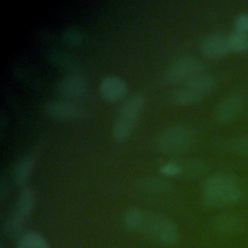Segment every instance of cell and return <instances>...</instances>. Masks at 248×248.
Segmentation results:
<instances>
[{
	"label": "cell",
	"instance_id": "ac0fdd59",
	"mask_svg": "<svg viewBox=\"0 0 248 248\" xmlns=\"http://www.w3.org/2000/svg\"><path fill=\"white\" fill-rule=\"evenodd\" d=\"M235 31L248 34V14L239 15L234 20Z\"/></svg>",
	"mask_w": 248,
	"mask_h": 248
},
{
	"label": "cell",
	"instance_id": "2e32d148",
	"mask_svg": "<svg viewBox=\"0 0 248 248\" xmlns=\"http://www.w3.org/2000/svg\"><path fill=\"white\" fill-rule=\"evenodd\" d=\"M227 39L231 50L237 52L248 50V34L234 30Z\"/></svg>",
	"mask_w": 248,
	"mask_h": 248
},
{
	"label": "cell",
	"instance_id": "e0dca14e",
	"mask_svg": "<svg viewBox=\"0 0 248 248\" xmlns=\"http://www.w3.org/2000/svg\"><path fill=\"white\" fill-rule=\"evenodd\" d=\"M232 148L240 154L248 155V135L240 136L232 141Z\"/></svg>",
	"mask_w": 248,
	"mask_h": 248
},
{
	"label": "cell",
	"instance_id": "7c38bea8",
	"mask_svg": "<svg viewBox=\"0 0 248 248\" xmlns=\"http://www.w3.org/2000/svg\"><path fill=\"white\" fill-rule=\"evenodd\" d=\"M57 89L63 96L70 99H77L86 94L88 85L80 76L68 75L58 81Z\"/></svg>",
	"mask_w": 248,
	"mask_h": 248
},
{
	"label": "cell",
	"instance_id": "3957f363",
	"mask_svg": "<svg viewBox=\"0 0 248 248\" xmlns=\"http://www.w3.org/2000/svg\"><path fill=\"white\" fill-rule=\"evenodd\" d=\"M144 106V98L134 94L128 98L115 115L112 123V136L115 141L122 142L131 135Z\"/></svg>",
	"mask_w": 248,
	"mask_h": 248
},
{
	"label": "cell",
	"instance_id": "ba28073f",
	"mask_svg": "<svg viewBox=\"0 0 248 248\" xmlns=\"http://www.w3.org/2000/svg\"><path fill=\"white\" fill-rule=\"evenodd\" d=\"M45 111L50 117L70 121L80 118L83 113V108L70 100H51L45 105Z\"/></svg>",
	"mask_w": 248,
	"mask_h": 248
},
{
	"label": "cell",
	"instance_id": "ffe728a7",
	"mask_svg": "<svg viewBox=\"0 0 248 248\" xmlns=\"http://www.w3.org/2000/svg\"><path fill=\"white\" fill-rule=\"evenodd\" d=\"M1 248H3V247H1Z\"/></svg>",
	"mask_w": 248,
	"mask_h": 248
},
{
	"label": "cell",
	"instance_id": "52a82bcc",
	"mask_svg": "<svg viewBox=\"0 0 248 248\" xmlns=\"http://www.w3.org/2000/svg\"><path fill=\"white\" fill-rule=\"evenodd\" d=\"M191 131L182 125H176L165 130L159 138V147L168 154H179L190 146Z\"/></svg>",
	"mask_w": 248,
	"mask_h": 248
},
{
	"label": "cell",
	"instance_id": "5b68a950",
	"mask_svg": "<svg viewBox=\"0 0 248 248\" xmlns=\"http://www.w3.org/2000/svg\"><path fill=\"white\" fill-rule=\"evenodd\" d=\"M215 82V78L213 76L201 73L187 80L184 87L175 91L173 100L178 105H190L196 103L214 87Z\"/></svg>",
	"mask_w": 248,
	"mask_h": 248
},
{
	"label": "cell",
	"instance_id": "30bf717a",
	"mask_svg": "<svg viewBox=\"0 0 248 248\" xmlns=\"http://www.w3.org/2000/svg\"><path fill=\"white\" fill-rule=\"evenodd\" d=\"M127 83L120 77L108 75L102 78L99 84L100 94L108 101L115 102L122 99L127 93Z\"/></svg>",
	"mask_w": 248,
	"mask_h": 248
},
{
	"label": "cell",
	"instance_id": "277c9868",
	"mask_svg": "<svg viewBox=\"0 0 248 248\" xmlns=\"http://www.w3.org/2000/svg\"><path fill=\"white\" fill-rule=\"evenodd\" d=\"M35 202L36 196L33 189L24 187L20 191L4 225L7 235L16 236L21 232L34 209Z\"/></svg>",
	"mask_w": 248,
	"mask_h": 248
},
{
	"label": "cell",
	"instance_id": "9a60e30c",
	"mask_svg": "<svg viewBox=\"0 0 248 248\" xmlns=\"http://www.w3.org/2000/svg\"><path fill=\"white\" fill-rule=\"evenodd\" d=\"M16 248H49V246L41 234L32 232L20 237Z\"/></svg>",
	"mask_w": 248,
	"mask_h": 248
},
{
	"label": "cell",
	"instance_id": "5bb4252c",
	"mask_svg": "<svg viewBox=\"0 0 248 248\" xmlns=\"http://www.w3.org/2000/svg\"><path fill=\"white\" fill-rule=\"evenodd\" d=\"M35 166L33 155H26L20 158L13 170V178L17 185H24L30 178Z\"/></svg>",
	"mask_w": 248,
	"mask_h": 248
},
{
	"label": "cell",
	"instance_id": "6da1fadb",
	"mask_svg": "<svg viewBox=\"0 0 248 248\" xmlns=\"http://www.w3.org/2000/svg\"><path fill=\"white\" fill-rule=\"evenodd\" d=\"M124 222L131 230L140 232L161 244L173 245L179 238L178 229L170 219L140 208L128 209L124 214Z\"/></svg>",
	"mask_w": 248,
	"mask_h": 248
},
{
	"label": "cell",
	"instance_id": "8fae6325",
	"mask_svg": "<svg viewBox=\"0 0 248 248\" xmlns=\"http://www.w3.org/2000/svg\"><path fill=\"white\" fill-rule=\"evenodd\" d=\"M201 51L207 58L216 59L227 55L231 51V48L227 38L216 33H211L202 38Z\"/></svg>",
	"mask_w": 248,
	"mask_h": 248
},
{
	"label": "cell",
	"instance_id": "d6986e66",
	"mask_svg": "<svg viewBox=\"0 0 248 248\" xmlns=\"http://www.w3.org/2000/svg\"><path fill=\"white\" fill-rule=\"evenodd\" d=\"M161 171L166 175H176L182 171V168L179 164L169 162L162 166Z\"/></svg>",
	"mask_w": 248,
	"mask_h": 248
},
{
	"label": "cell",
	"instance_id": "7a4b0ae2",
	"mask_svg": "<svg viewBox=\"0 0 248 248\" xmlns=\"http://www.w3.org/2000/svg\"><path fill=\"white\" fill-rule=\"evenodd\" d=\"M242 195L238 179L229 173H216L209 176L202 187V199L206 205L224 207L238 202Z\"/></svg>",
	"mask_w": 248,
	"mask_h": 248
},
{
	"label": "cell",
	"instance_id": "9c48e42d",
	"mask_svg": "<svg viewBox=\"0 0 248 248\" xmlns=\"http://www.w3.org/2000/svg\"><path fill=\"white\" fill-rule=\"evenodd\" d=\"M244 101L239 95H230L216 106L213 116L220 123L229 122L237 117L242 111Z\"/></svg>",
	"mask_w": 248,
	"mask_h": 248
},
{
	"label": "cell",
	"instance_id": "4fadbf2b",
	"mask_svg": "<svg viewBox=\"0 0 248 248\" xmlns=\"http://www.w3.org/2000/svg\"><path fill=\"white\" fill-rule=\"evenodd\" d=\"M213 227L219 233L236 234L244 231L245 222L237 214L224 213L215 219Z\"/></svg>",
	"mask_w": 248,
	"mask_h": 248
},
{
	"label": "cell",
	"instance_id": "8992f818",
	"mask_svg": "<svg viewBox=\"0 0 248 248\" xmlns=\"http://www.w3.org/2000/svg\"><path fill=\"white\" fill-rule=\"evenodd\" d=\"M203 64L197 57L185 55L173 60L166 69L164 78L168 82L187 81L195 76L203 73Z\"/></svg>",
	"mask_w": 248,
	"mask_h": 248
}]
</instances>
